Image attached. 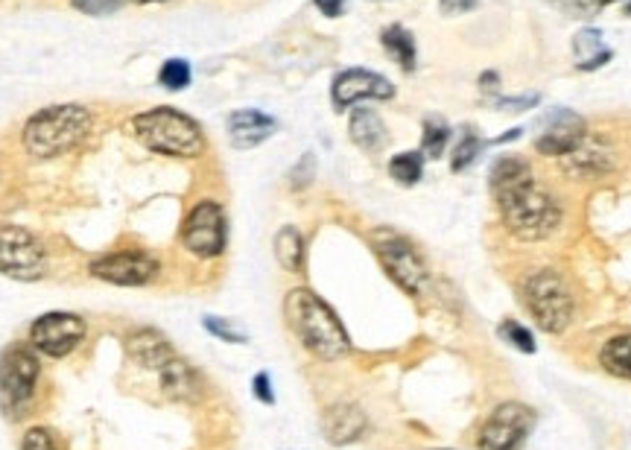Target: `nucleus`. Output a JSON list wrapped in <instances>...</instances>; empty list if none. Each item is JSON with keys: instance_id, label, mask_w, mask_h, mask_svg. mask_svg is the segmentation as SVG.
<instances>
[{"instance_id": "f257e3e1", "label": "nucleus", "mask_w": 631, "mask_h": 450, "mask_svg": "<svg viewBox=\"0 0 631 450\" xmlns=\"http://www.w3.org/2000/svg\"><path fill=\"white\" fill-rule=\"evenodd\" d=\"M491 193L500 220L517 240H547L559 228L561 205L517 155H500L491 167Z\"/></svg>"}, {"instance_id": "f03ea898", "label": "nucleus", "mask_w": 631, "mask_h": 450, "mask_svg": "<svg viewBox=\"0 0 631 450\" xmlns=\"http://www.w3.org/2000/svg\"><path fill=\"white\" fill-rule=\"evenodd\" d=\"M284 313L298 343L319 360H340L352 352V340L343 322L313 289H293L284 301Z\"/></svg>"}, {"instance_id": "7ed1b4c3", "label": "nucleus", "mask_w": 631, "mask_h": 450, "mask_svg": "<svg viewBox=\"0 0 631 450\" xmlns=\"http://www.w3.org/2000/svg\"><path fill=\"white\" fill-rule=\"evenodd\" d=\"M94 132V118L85 106H47L24 127V146L33 158H56L76 150Z\"/></svg>"}, {"instance_id": "20e7f679", "label": "nucleus", "mask_w": 631, "mask_h": 450, "mask_svg": "<svg viewBox=\"0 0 631 450\" xmlns=\"http://www.w3.org/2000/svg\"><path fill=\"white\" fill-rule=\"evenodd\" d=\"M129 129L146 150L170 158H197L205 150V135L197 120L172 106L150 108L144 115H138Z\"/></svg>"}, {"instance_id": "39448f33", "label": "nucleus", "mask_w": 631, "mask_h": 450, "mask_svg": "<svg viewBox=\"0 0 631 450\" xmlns=\"http://www.w3.org/2000/svg\"><path fill=\"white\" fill-rule=\"evenodd\" d=\"M523 301L529 307V313L541 331L561 333L573 322V293H570L568 281L559 272L541 270L526 279L523 284Z\"/></svg>"}, {"instance_id": "423d86ee", "label": "nucleus", "mask_w": 631, "mask_h": 450, "mask_svg": "<svg viewBox=\"0 0 631 450\" xmlns=\"http://www.w3.org/2000/svg\"><path fill=\"white\" fill-rule=\"evenodd\" d=\"M371 246H374L383 270L389 272V279L395 281L397 287L406 289L409 296L425 293L430 272H427L425 258L418 254V249L404 235H397L392 228H378V232H371Z\"/></svg>"}, {"instance_id": "0eeeda50", "label": "nucleus", "mask_w": 631, "mask_h": 450, "mask_svg": "<svg viewBox=\"0 0 631 450\" xmlns=\"http://www.w3.org/2000/svg\"><path fill=\"white\" fill-rule=\"evenodd\" d=\"M38 360L27 345H10L0 354V410L10 418H21L36 395Z\"/></svg>"}, {"instance_id": "6e6552de", "label": "nucleus", "mask_w": 631, "mask_h": 450, "mask_svg": "<svg viewBox=\"0 0 631 450\" xmlns=\"http://www.w3.org/2000/svg\"><path fill=\"white\" fill-rule=\"evenodd\" d=\"M47 270L41 244L24 225L0 223V272L15 281H36Z\"/></svg>"}, {"instance_id": "1a4fd4ad", "label": "nucleus", "mask_w": 631, "mask_h": 450, "mask_svg": "<svg viewBox=\"0 0 631 450\" xmlns=\"http://www.w3.org/2000/svg\"><path fill=\"white\" fill-rule=\"evenodd\" d=\"M228 240V225L223 208L214 199H202L184 220L181 228V244L197 258H217L223 254Z\"/></svg>"}, {"instance_id": "9d476101", "label": "nucleus", "mask_w": 631, "mask_h": 450, "mask_svg": "<svg viewBox=\"0 0 631 450\" xmlns=\"http://www.w3.org/2000/svg\"><path fill=\"white\" fill-rule=\"evenodd\" d=\"M535 427V410L517 401H505L488 415L479 430V450H521Z\"/></svg>"}, {"instance_id": "9b49d317", "label": "nucleus", "mask_w": 631, "mask_h": 450, "mask_svg": "<svg viewBox=\"0 0 631 450\" xmlns=\"http://www.w3.org/2000/svg\"><path fill=\"white\" fill-rule=\"evenodd\" d=\"M82 336H85V322H82L76 313H64V310L38 316L33 328H29V343H33V348L47 354V357H56V360L76 352Z\"/></svg>"}, {"instance_id": "f8f14e48", "label": "nucleus", "mask_w": 631, "mask_h": 450, "mask_svg": "<svg viewBox=\"0 0 631 450\" xmlns=\"http://www.w3.org/2000/svg\"><path fill=\"white\" fill-rule=\"evenodd\" d=\"M91 275H97L99 281H109V284H118V287H141V284L158 275V261L153 254L127 249V252H111L97 258L91 263Z\"/></svg>"}, {"instance_id": "ddd939ff", "label": "nucleus", "mask_w": 631, "mask_h": 450, "mask_svg": "<svg viewBox=\"0 0 631 450\" xmlns=\"http://www.w3.org/2000/svg\"><path fill=\"white\" fill-rule=\"evenodd\" d=\"M587 138V123L582 115L570 111V108H552L550 115L544 118V132L535 141V150L552 158H564L573 153L582 141Z\"/></svg>"}, {"instance_id": "4468645a", "label": "nucleus", "mask_w": 631, "mask_h": 450, "mask_svg": "<svg viewBox=\"0 0 631 450\" xmlns=\"http://www.w3.org/2000/svg\"><path fill=\"white\" fill-rule=\"evenodd\" d=\"M331 97H334L336 108H348L362 99H392L395 97V85L366 68H352L343 71L331 85Z\"/></svg>"}, {"instance_id": "2eb2a0df", "label": "nucleus", "mask_w": 631, "mask_h": 450, "mask_svg": "<svg viewBox=\"0 0 631 450\" xmlns=\"http://www.w3.org/2000/svg\"><path fill=\"white\" fill-rule=\"evenodd\" d=\"M275 118L263 115L258 108H240L235 115H228V141L237 150H252V146L263 144L266 138L275 135Z\"/></svg>"}, {"instance_id": "dca6fc26", "label": "nucleus", "mask_w": 631, "mask_h": 450, "mask_svg": "<svg viewBox=\"0 0 631 450\" xmlns=\"http://www.w3.org/2000/svg\"><path fill=\"white\" fill-rule=\"evenodd\" d=\"M369 418L357 404H334L322 418V430H325L331 445H352L366 433Z\"/></svg>"}, {"instance_id": "f3484780", "label": "nucleus", "mask_w": 631, "mask_h": 450, "mask_svg": "<svg viewBox=\"0 0 631 450\" xmlns=\"http://www.w3.org/2000/svg\"><path fill=\"white\" fill-rule=\"evenodd\" d=\"M129 354H132V360H135L138 366L153 371H162L164 366L176 357L170 343H167V336H162V333L153 331V328H144V331H135L129 336Z\"/></svg>"}, {"instance_id": "a211bd4d", "label": "nucleus", "mask_w": 631, "mask_h": 450, "mask_svg": "<svg viewBox=\"0 0 631 450\" xmlns=\"http://www.w3.org/2000/svg\"><path fill=\"white\" fill-rule=\"evenodd\" d=\"M348 135L362 153H380L389 144L386 123L374 108H354L352 120H348Z\"/></svg>"}, {"instance_id": "6ab92c4d", "label": "nucleus", "mask_w": 631, "mask_h": 450, "mask_svg": "<svg viewBox=\"0 0 631 450\" xmlns=\"http://www.w3.org/2000/svg\"><path fill=\"white\" fill-rule=\"evenodd\" d=\"M561 167L579 176V179H585V176H603V173L614 170V158L608 150H603L599 144H591L585 138L573 153L561 158Z\"/></svg>"}, {"instance_id": "aec40b11", "label": "nucleus", "mask_w": 631, "mask_h": 450, "mask_svg": "<svg viewBox=\"0 0 631 450\" xmlns=\"http://www.w3.org/2000/svg\"><path fill=\"white\" fill-rule=\"evenodd\" d=\"M158 378H162L164 392L176 401H199L202 398V380L193 369H190L188 363L179 360V357H172L162 371H158Z\"/></svg>"}, {"instance_id": "412c9836", "label": "nucleus", "mask_w": 631, "mask_h": 450, "mask_svg": "<svg viewBox=\"0 0 631 450\" xmlns=\"http://www.w3.org/2000/svg\"><path fill=\"white\" fill-rule=\"evenodd\" d=\"M573 56H576L579 71H596L605 62H611L614 50L603 42V33L596 27L579 29L573 36Z\"/></svg>"}, {"instance_id": "4be33fe9", "label": "nucleus", "mask_w": 631, "mask_h": 450, "mask_svg": "<svg viewBox=\"0 0 631 450\" xmlns=\"http://www.w3.org/2000/svg\"><path fill=\"white\" fill-rule=\"evenodd\" d=\"M380 42H383V50H386L392 59H395L406 73L415 71V62H418V50H415L413 33L401 24H392L380 33Z\"/></svg>"}, {"instance_id": "5701e85b", "label": "nucleus", "mask_w": 631, "mask_h": 450, "mask_svg": "<svg viewBox=\"0 0 631 450\" xmlns=\"http://www.w3.org/2000/svg\"><path fill=\"white\" fill-rule=\"evenodd\" d=\"M275 258L287 272L305 270V237L296 225H284L275 235Z\"/></svg>"}, {"instance_id": "b1692460", "label": "nucleus", "mask_w": 631, "mask_h": 450, "mask_svg": "<svg viewBox=\"0 0 631 450\" xmlns=\"http://www.w3.org/2000/svg\"><path fill=\"white\" fill-rule=\"evenodd\" d=\"M599 363L603 369L614 378L631 380V333H622V336H614L603 345L599 352Z\"/></svg>"}, {"instance_id": "393cba45", "label": "nucleus", "mask_w": 631, "mask_h": 450, "mask_svg": "<svg viewBox=\"0 0 631 450\" xmlns=\"http://www.w3.org/2000/svg\"><path fill=\"white\" fill-rule=\"evenodd\" d=\"M425 173V153H401L389 162V176L404 185V188H413L421 179Z\"/></svg>"}, {"instance_id": "a878e982", "label": "nucleus", "mask_w": 631, "mask_h": 450, "mask_svg": "<svg viewBox=\"0 0 631 450\" xmlns=\"http://www.w3.org/2000/svg\"><path fill=\"white\" fill-rule=\"evenodd\" d=\"M451 141V127L439 118H427L425 120V135H421V150L430 158H439L444 153V146Z\"/></svg>"}, {"instance_id": "bb28decb", "label": "nucleus", "mask_w": 631, "mask_h": 450, "mask_svg": "<svg viewBox=\"0 0 631 450\" xmlns=\"http://www.w3.org/2000/svg\"><path fill=\"white\" fill-rule=\"evenodd\" d=\"M190 64L184 59H167L158 71V82H162L167 91H181L190 85Z\"/></svg>"}, {"instance_id": "cd10ccee", "label": "nucleus", "mask_w": 631, "mask_h": 450, "mask_svg": "<svg viewBox=\"0 0 631 450\" xmlns=\"http://www.w3.org/2000/svg\"><path fill=\"white\" fill-rule=\"evenodd\" d=\"M479 150H483V138H479L477 132H465L460 144H456V150H453V158H451L453 173H462L468 164H474Z\"/></svg>"}, {"instance_id": "c85d7f7f", "label": "nucleus", "mask_w": 631, "mask_h": 450, "mask_svg": "<svg viewBox=\"0 0 631 450\" xmlns=\"http://www.w3.org/2000/svg\"><path fill=\"white\" fill-rule=\"evenodd\" d=\"M500 336H503L505 343L512 345V348H517V352H526V354L535 352V336L526 331L517 319H505V322L500 324Z\"/></svg>"}, {"instance_id": "c756f323", "label": "nucleus", "mask_w": 631, "mask_h": 450, "mask_svg": "<svg viewBox=\"0 0 631 450\" xmlns=\"http://www.w3.org/2000/svg\"><path fill=\"white\" fill-rule=\"evenodd\" d=\"M552 3L568 12L570 19H594L596 12H603L608 3L617 0H552Z\"/></svg>"}, {"instance_id": "7c9ffc66", "label": "nucleus", "mask_w": 631, "mask_h": 450, "mask_svg": "<svg viewBox=\"0 0 631 450\" xmlns=\"http://www.w3.org/2000/svg\"><path fill=\"white\" fill-rule=\"evenodd\" d=\"M205 328L214 333V336H219L223 343H246V333L237 331L235 324L228 322V319H219V316H207Z\"/></svg>"}, {"instance_id": "2f4dec72", "label": "nucleus", "mask_w": 631, "mask_h": 450, "mask_svg": "<svg viewBox=\"0 0 631 450\" xmlns=\"http://www.w3.org/2000/svg\"><path fill=\"white\" fill-rule=\"evenodd\" d=\"M73 7L85 15H94V19H103V15H111L118 12L127 0H71Z\"/></svg>"}, {"instance_id": "473e14b6", "label": "nucleus", "mask_w": 631, "mask_h": 450, "mask_svg": "<svg viewBox=\"0 0 631 450\" xmlns=\"http://www.w3.org/2000/svg\"><path fill=\"white\" fill-rule=\"evenodd\" d=\"M21 450H59V445H56L53 433L45 430V427H33L21 441Z\"/></svg>"}, {"instance_id": "72a5a7b5", "label": "nucleus", "mask_w": 631, "mask_h": 450, "mask_svg": "<svg viewBox=\"0 0 631 450\" xmlns=\"http://www.w3.org/2000/svg\"><path fill=\"white\" fill-rule=\"evenodd\" d=\"M313 170H316L313 155L307 153L305 158H301V164H298L296 170H293V188H305V185H310V179H313Z\"/></svg>"}, {"instance_id": "f704fd0d", "label": "nucleus", "mask_w": 631, "mask_h": 450, "mask_svg": "<svg viewBox=\"0 0 631 450\" xmlns=\"http://www.w3.org/2000/svg\"><path fill=\"white\" fill-rule=\"evenodd\" d=\"M538 94H526V97H512V99H497L503 111H526V108L538 106Z\"/></svg>"}, {"instance_id": "c9c22d12", "label": "nucleus", "mask_w": 631, "mask_h": 450, "mask_svg": "<svg viewBox=\"0 0 631 450\" xmlns=\"http://www.w3.org/2000/svg\"><path fill=\"white\" fill-rule=\"evenodd\" d=\"M254 395L261 398L263 404H275V395H272V387H270V375L266 371H261L258 378H254Z\"/></svg>"}, {"instance_id": "e433bc0d", "label": "nucleus", "mask_w": 631, "mask_h": 450, "mask_svg": "<svg viewBox=\"0 0 631 450\" xmlns=\"http://www.w3.org/2000/svg\"><path fill=\"white\" fill-rule=\"evenodd\" d=\"M439 3H442L444 15H462L477 7V0H439Z\"/></svg>"}, {"instance_id": "4c0bfd02", "label": "nucleus", "mask_w": 631, "mask_h": 450, "mask_svg": "<svg viewBox=\"0 0 631 450\" xmlns=\"http://www.w3.org/2000/svg\"><path fill=\"white\" fill-rule=\"evenodd\" d=\"M316 10L322 12V15H328V19H340L343 15V7L345 0H313Z\"/></svg>"}, {"instance_id": "58836bf2", "label": "nucleus", "mask_w": 631, "mask_h": 450, "mask_svg": "<svg viewBox=\"0 0 631 450\" xmlns=\"http://www.w3.org/2000/svg\"><path fill=\"white\" fill-rule=\"evenodd\" d=\"M138 3H162V0H138Z\"/></svg>"}, {"instance_id": "ea45409f", "label": "nucleus", "mask_w": 631, "mask_h": 450, "mask_svg": "<svg viewBox=\"0 0 631 450\" xmlns=\"http://www.w3.org/2000/svg\"><path fill=\"white\" fill-rule=\"evenodd\" d=\"M626 15H631V3H629V7H626Z\"/></svg>"}]
</instances>
